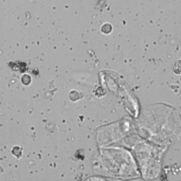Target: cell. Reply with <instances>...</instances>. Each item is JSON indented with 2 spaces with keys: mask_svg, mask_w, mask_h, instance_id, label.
Listing matches in <instances>:
<instances>
[{
  "mask_svg": "<svg viewBox=\"0 0 181 181\" xmlns=\"http://www.w3.org/2000/svg\"><path fill=\"white\" fill-rule=\"evenodd\" d=\"M112 31V25L111 24H104L101 26V32L104 34H110Z\"/></svg>",
  "mask_w": 181,
  "mask_h": 181,
  "instance_id": "obj_1",
  "label": "cell"
},
{
  "mask_svg": "<svg viewBox=\"0 0 181 181\" xmlns=\"http://www.w3.org/2000/svg\"><path fill=\"white\" fill-rule=\"evenodd\" d=\"M12 154L13 155H15L17 158H20L21 155H22V149H20L19 147H16V148H14L13 149V150H12Z\"/></svg>",
  "mask_w": 181,
  "mask_h": 181,
  "instance_id": "obj_2",
  "label": "cell"
}]
</instances>
